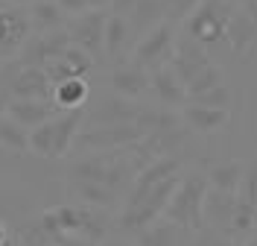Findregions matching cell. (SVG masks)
<instances>
[{
  "instance_id": "10",
  "label": "cell",
  "mask_w": 257,
  "mask_h": 246,
  "mask_svg": "<svg viewBox=\"0 0 257 246\" xmlns=\"http://www.w3.org/2000/svg\"><path fill=\"white\" fill-rule=\"evenodd\" d=\"M105 21H108V12L105 9H88L76 15V21L67 27V35H70V44L73 47H82L91 59H99L102 56V44H105Z\"/></svg>"
},
{
  "instance_id": "39",
  "label": "cell",
  "mask_w": 257,
  "mask_h": 246,
  "mask_svg": "<svg viewBox=\"0 0 257 246\" xmlns=\"http://www.w3.org/2000/svg\"><path fill=\"white\" fill-rule=\"evenodd\" d=\"M47 246H59V243H56V240H53V243H47Z\"/></svg>"
},
{
  "instance_id": "15",
  "label": "cell",
  "mask_w": 257,
  "mask_h": 246,
  "mask_svg": "<svg viewBox=\"0 0 257 246\" xmlns=\"http://www.w3.org/2000/svg\"><path fill=\"white\" fill-rule=\"evenodd\" d=\"M6 117H12L15 123L27 126V129H35L53 117V103L41 97H9Z\"/></svg>"
},
{
  "instance_id": "37",
  "label": "cell",
  "mask_w": 257,
  "mask_h": 246,
  "mask_svg": "<svg viewBox=\"0 0 257 246\" xmlns=\"http://www.w3.org/2000/svg\"><path fill=\"white\" fill-rule=\"evenodd\" d=\"M245 246H257V226L248 231V240H245Z\"/></svg>"
},
{
  "instance_id": "12",
  "label": "cell",
  "mask_w": 257,
  "mask_h": 246,
  "mask_svg": "<svg viewBox=\"0 0 257 246\" xmlns=\"http://www.w3.org/2000/svg\"><path fill=\"white\" fill-rule=\"evenodd\" d=\"M67 47H70V35H67V30L41 33L35 41H30V47H24V53H21V65L44 67L47 62H53L56 56H62Z\"/></svg>"
},
{
  "instance_id": "29",
  "label": "cell",
  "mask_w": 257,
  "mask_h": 246,
  "mask_svg": "<svg viewBox=\"0 0 257 246\" xmlns=\"http://www.w3.org/2000/svg\"><path fill=\"white\" fill-rule=\"evenodd\" d=\"M187 103L213 106V109H228V103H231V91H228V85H225V82H219V85H213V88L202 91V94H196V97H187Z\"/></svg>"
},
{
  "instance_id": "6",
  "label": "cell",
  "mask_w": 257,
  "mask_h": 246,
  "mask_svg": "<svg viewBox=\"0 0 257 246\" xmlns=\"http://www.w3.org/2000/svg\"><path fill=\"white\" fill-rule=\"evenodd\" d=\"M82 129V112L73 109L62 117H50L41 126L30 129V149L41 158H62L73 147L76 135Z\"/></svg>"
},
{
  "instance_id": "21",
  "label": "cell",
  "mask_w": 257,
  "mask_h": 246,
  "mask_svg": "<svg viewBox=\"0 0 257 246\" xmlns=\"http://www.w3.org/2000/svg\"><path fill=\"white\" fill-rule=\"evenodd\" d=\"M30 35V21L21 15V12H12V9H0V56L6 53H15Z\"/></svg>"
},
{
  "instance_id": "34",
  "label": "cell",
  "mask_w": 257,
  "mask_h": 246,
  "mask_svg": "<svg viewBox=\"0 0 257 246\" xmlns=\"http://www.w3.org/2000/svg\"><path fill=\"white\" fill-rule=\"evenodd\" d=\"M135 3L138 0H111V12H117V15H132V9H135Z\"/></svg>"
},
{
  "instance_id": "38",
  "label": "cell",
  "mask_w": 257,
  "mask_h": 246,
  "mask_svg": "<svg viewBox=\"0 0 257 246\" xmlns=\"http://www.w3.org/2000/svg\"><path fill=\"white\" fill-rule=\"evenodd\" d=\"M3 240H6V231H3V226H0V243H3Z\"/></svg>"
},
{
  "instance_id": "22",
  "label": "cell",
  "mask_w": 257,
  "mask_h": 246,
  "mask_svg": "<svg viewBox=\"0 0 257 246\" xmlns=\"http://www.w3.org/2000/svg\"><path fill=\"white\" fill-rule=\"evenodd\" d=\"M254 38H257V24L242 9H234L231 18H228V27H225V41L237 50V53H242Z\"/></svg>"
},
{
  "instance_id": "13",
  "label": "cell",
  "mask_w": 257,
  "mask_h": 246,
  "mask_svg": "<svg viewBox=\"0 0 257 246\" xmlns=\"http://www.w3.org/2000/svg\"><path fill=\"white\" fill-rule=\"evenodd\" d=\"M6 91H9V97H41V100H50L53 97V82H50V76H47L44 67L24 65L15 76L9 79Z\"/></svg>"
},
{
  "instance_id": "27",
  "label": "cell",
  "mask_w": 257,
  "mask_h": 246,
  "mask_svg": "<svg viewBox=\"0 0 257 246\" xmlns=\"http://www.w3.org/2000/svg\"><path fill=\"white\" fill-rule=\"evenodd\" d=\"M0 147L15 149V152H27L30 149V129L15 123L12 117H0Z\"/></svg>"
},
{
  "instance_id": "30",
  "label": "cell",
  "mask_w": 257,
  "mask_h": 246,
  "mask_svg": "<svg viewBox=\"0 0 257 246\" xmlns=\"http://www.w3.org/2000/svg\"><path fill=\"white\" fill-rule=\"evenodd\" d=\"M202 0H164V15L167 21H184Z\"/></svg>"
},
{
  "instance_id": "4",
  "label": "cell",
  "mask_w": 257,
  "mask_h": 246,
  "mask_svg": "<svg viewBox=\"0 0 257 246\" xmlns=\"http://www.w3.org/2000/svg\"><path fill=\"white\" fill-rule=\"evenodd\" d=\"M170 67L176 70L178 79L184 82L187 97H196V94H202V91H208V88H213V85L222 82L219 67L210 62L205 47H202L199 41H193L190 35L176 38V50H173Z\"/></svg>"
},
{
  "instance_id": "23",
  "label": "cell",
  "mask_w": 257,
  "mask_h": 246,
  "mask_svg": "<svg viewBox=\"0 0 257 246\" xmlns=\"http://www.w3.org/2000/svg\"><path fill=\"white\" fill-rule=\"evenodd\" d=\"M242 176H245V164L242 161H225V164H216L210 170L208 182H210V188H216V191L237 194L240 185H242Z\"/></svg>"
},
{
  "instance_id": "18",
  "label": "cell",
  "mask_w": 257,
  "mask_h": 246,
  "mask_svg": "<svg viewBox=\"0 0 257 246\" xmlns=\"http://www.w3.org/2000/svg\"><path fill=\"white\" fill-rule=\"evenodd\" d=\"M181 123H187L190 129L202 132H216L228 123V109H213V106H199V103H184L181 106Z\"/></svg>"
},
{
  "instance_id": "33",
  "label": "cell",
  "mask_w": 257,
  "mask_h": 246,
  "mask_svg": "<svg viewBox=\"0 0 257 246\" xmlns=\"http://www.w3.org/2000/svg\"><path fill=\"white\" fill-rule=\"evenodd\" d=\"M202 246H237V243H234V237H228V234H219V231H213V234H208V237L202 240Z\"/></svg>"
},
{
  "instance_id": "35",
  "label": "cell",
  "mask_w": 257,
  "mask_h": 246,
  "mask_svg": "<svg viewBox=\"0 0 257 246\" xmlns=\"http://www.w3.org/2000/svg\"><path fill=\"white\" fill-rule=\"evenodd\" d=\"M242 12L257 24V0H242Z\"/></svg>"
},
{
  "instance_id": "14",
  "label": "cell",
  "mask_w": 257,
  "mask_h": 246,
  "mask_svg": "<svg viewBox=\"0 0 257 246\" xmlns=\"http://www.w3.org/2000/svg\"><path fill=\"white\" fill-rule=\"evenodd\" d=\"M149 91L164 103V106H184L187 103V88L184 82L176 76V70L170 65H161L155 70H149Z\"/></svg>"
},
{
  "instance_id": "32",
  "label": "cell",
  "mask_w": 257,
  "mask_h": 246,
  "mask_svg": "<svg viewBox=\"0 0 257 246\" xmlns=\"http://www.w3.org/2000/svg\"><path fill=\"white\" fill-rule=\"evenodd\" d=\"M56 243L59 246H94V240L79 237V234H62V237H56Z\"/></svg>"
},
{
  "instance_id": "25",
  "label": "cell",
  "mask_w": 257,
  "mask_h": 246,
  "mask_svg": "<svg viewBox=\"0 0 257 246\" xmlns=\"http://www.w3.org/2000/svg\"><path fill=\"white\" fill-rule=\"evenodd\" d=\"M53 100H56L59 109L73 112V109H79L82 103L88 100V82L85 79H64V82H59V85L53 88Z\"/></svg>"
},
{
  "instance_id": "20",
  "label": "cell",
  "mask_w": 257,
  "mask_h": 246,
  "mask_svg": "<svg viewBox=\"0 0 257 246\" xmlns=\"http://www.w3.org/2000/svg\"><path fill=\"white\" fill-rule=\"evenodd\" d=\"M141 112H144V106H135L132 100L114 94L91 112V126H96V123H135Z\"/></svg>"
},
{
  "instance_id": "31",
  "label": "cell",
  "mask_w": 257,
  "mask_h": 246,
  "mask_svg": "<svg viewBox=\"0 0 257 246\" xmlns=\"http://www.w3.org/2000/svg\"><path fill=\"white\" fill-rule=\"evenodd\" d=\"M59 6H62L64 12H70V15H82V12H88V9H102L105 3H111V0H56Z\"/></svg>"
},
{
  "instance_id": "26",
  "label": "cell",
  "mask_w": 257,
  "mask_h": 246,
  "mask_svg": "<svg viewBox=\"0 0 257 246\" xmlns=\"http://www.w3.org/2000/svg\"><path fill=\"white\" fill-rule=\"evenodd\" d=\"M32 24H35L38 30H44V33L62 30L64 9L56 0H35V3H32Z\"/></svg>"
},
{
  "instance_id": "16",
  "label": "cell",
  "mask_w": 257,
  "mask_h": 246,
  "mask_svg": "<svg viewBox=\"0 0 257 246\" xmlns=\"http://www.w3.org/2000/svg\"><path fill=\"white\" fill-rule=\"evenodd\" d=\"M237 205V194H228V191H216L210 188L208 197H205V226H210L213 231L225 234L231 226V214Z\"/></svg>"
},
{
  "instance_id": "24",
  "label": "cell",
  "mask_w": 257,
  "mask_h": 246,
  "mask_svg": "<svg viewBox=\"0 0 257 246\" xmlns=\"http://www.w3.org/2000/svg\"><path fill=\"white\" fill-rule=\"evenodd\" d=\"M128 21H132V30L149 33L155 24L167 21V15H164V0H138L135 9H132V15H128Z\"/></svg>"
},
{
  "instance_id": "19",
  "label": "cell",
  "mask_w": 257,
  "mask_h": 246,
  "mask_svg": "<svg viewBox=\"0 0 257 246\" xmlns=\"http://www.w3.org/2000/svg\"><path fill=\"white\" fill-rule=\"evenodd\" d=\"M132 35H135V30H132V21H128L126 15H117V12H111L108 15V21H105V56L108 59H114V62H120V59H126L128 53V44H132Z\"/></svg>"
},
{
  "instance_id": "28",
  "label": "cell",
  "mask_w": 257,
  "mask_h": 246,
  "mask_svg": "<svg viewBox=\"0 0 257 246\" xmlns=\"http://www.w3.org/2000/svg\"><path fill=\"white\" fill-rule=\"evenodd\" d=\"M176 223H161V226H149V229L138 231V246H178V234H176Z\"/></svg>"
},
{
  "instance_id": "36",
  "label": "cell",
  "mask_w": 257,
  "mask_h": 246,
  "mask_svg": "<svg viewBox=\"0 0 257 246\" xmlns=\"http://www.w3.org/2000/svg\"><path fill=\"white\" fill-rule=\"evenodd\" d=\"M6 109H9V91H0V117H6Z\"/></svg>"
},
{
  "instance_id": "17",
  "label": "cell",
  "mask_w": 257,
  "mask_h": 246,
  "mask_svg": "<svg viewBox=\"0 0 257 246\" xmlns=\"http://www.w3.org/2000/svg\"><path fill=\"white\" fill-rule=\"evenodd\" d=\"M111 88L117 97L126 100H138L149 91V70H144L141 65H120L111 73Z\"/></svg>"
},
{
  "instance_id": "7",
  "label": "cell",
  "mask_w": 257,
  "mask_h": 246,
  "mask_svg": "<svg viewBox=\"0 0 257 246\" xmlns=\"http://www.w3.org/2000/svg\"><path fill=\"white\" fill-rule=\"evenodd\" d=\"M231 12H234V6L228 0H202L184 18V35H190L202 47H210L225 38V27H228Z\"/></svg>"
},
{
  "instance_id": "1",
  "label": "cell",
  "mask_w": 257,
  "mask_h": 246,
  "mask_svg": "<svg viewBox=\"0 0 257 246\" xmlns=\"http://www.w3.org/2000/svg\"><path fill=\"white\" fill-rule=\"evenodd\" d=\"M181 173H184V167H181V158H176V155L149 158L128 185L126 202L120 211V229L128 234L149 229L164 214L173 191L178 188Z\"/></svg>"
},
{
  "instance_id": "3",
  "label": "cell",
  "mask_w": 257,
  "mask_h": 246,
  "mask_svg": "<svg viewBox=\"0 0 257 246\" xmlns=\"http://www.w3.org/2000/svg\"><path fill=\"white\" fill-rule=\"evenodd\" d=\"M210 191L208 173L199 170H187L181 173L178 188L173 191V197L164 208V217L170 223H176L181 231H196L205 226V197Z\"/></svg>"
},
{
  "instance_id": "40",
  "label": "cell",
  "mask_w": 257,
  "mask_h": 246,
  "mask_svg": "<svg viewBox=\"0 0 257 246\" xmlns=\"http://www.w3.org/2000/svg\"><path fill=\"white\" fill-rule=\"evenodd\" d=\"M105 246H120V243H105Z\"/></svg>"
},
{
  "instance_id": "9",
  "label": "cell",
  "mask_w": 257,
  "mask_h": 246,
  "mask_svg": "<svg viewBox=\"0 0 257 246\" xmlns=\"http://www.w3.org/2000/svg\"><path fill=\"white\" fill-rule=\"evenodd\" d=\"M173 50H176V27L173 21H161L149 33H144V38L132 53V62L141 65L144 70H155L167 59H173Z\"/></svg>"
},
{
  "instance_id": "11",
  "label": "cell",
  "mask_w": 257,
  "mask_h": 246,
  "mask_svg": "<svg viewBox=\"0 0 257 246\" xmlns=\"http://www.w3.org/2000/svg\"><path fill=\"white\" fill-rule=\"evenodd\" d=\"M91 67H94V59H91L82 47H73V44H70L62 56H56L53 62H47L44 70H47L50 82H53V88H56V85L64 82V79H85Z\"/></svg>"
},
{
  "instance_id": "2",
  "label": "cell",
  "mask_w": 257,
  "mask_h": 246,
  "mask_svg": "<svg viewBox=\"0 0 257 246\" xmlns=\"http://www.w3.org/2000/svg\"><path fill=\"white\" fill-rule=\"evenodd\" d=\"M138 161V158H135ZM132 158L117 155V149H99L88 158L70 164V185L88 205L94 208H111L120 191L132 185Z\"/></svg>"
},
{
  "instance_id": "8",
  "label": "cell",
  "mask_w": 257,
  "mask_h": 246,
  "mask_svg": "<svg viewBox=\"0 0 257 246\" xmlns=\"http://www.w3.org/2000/svg\"><path fill=\"white\" fill-rule=\"evenodd\" d=\"M146 138V132L141 129V123H96V126H88V129H79L76 141L79 149H91V152H99V149H123V147H138Z\"/></svg>"
},
{
  "instance_id": "5",
  "label": "cell",
  "mask_w": 257,
  "mask_h": 246,
  "mask_svg": "<svg viewBox=\"0 0 257 246\" xmlns=\"http://www.w3.org/2000/svg\"><path fill=\"white\" fill-rule=\"evenodd\" d=\"M41 231L47 237H62V234H79L88 240H99L105 229H108V220L102 217V211L94 208H73V205H59V208H50L41 214Z\"/></svg>"
}]
</instances>
